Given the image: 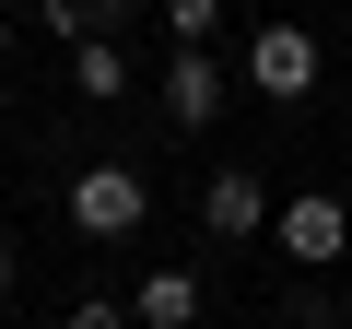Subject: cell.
<instances>
[{
  "mask_svg": "<svg viewBox=\"0 0 352 329\" xmlns=\"http://www.w3.org/2000/svg\"><path fill=\"white\" fill-rule=\"evenodd\" d=\"M0 306H12V247H0Z\"/></svg>",
  "mask_w": 352,
  "mask_h": 329,
  "instance_id": "obj_11",
  "label": "cell"
},
{
  "mask_svg": "<svg viewBox=\"0 0 352 329\" xmlns=\"http://www.w3.org/2000/svg\"><path fill=\"white\" fill-rule=\"evenodd\" d=\"M153 12H164V36H176V47H212V24H223V0H153Z\"/></svg>",
  "mask_w": 352,
  "mask_h": 329,
  "instance_id": "obj_9",
  "label": "cell"
},
{
  "mask_svg": "<svg viewBox=\"0 0 352 329\" xmlns=\"http://www.w3.org/2000/svg\"><path fill=\"white\" fill-rule=\"evenodd\" d=\"M270 235H282L294 270H340L352 259V200L340 189H294V200H270Z\"/></svg>",
  "mask_w": 352,
  "mask_h": 329,
  "instance_id": "obj_1",
  "label": "cell"
},
{
  "mask_svg": "<svg viewBox=\"0 0 352 329\" xmlns=\"http://www.w3.org/2000/svg\"><path fill=\"white\" fill-rule=\"evenodd\" d=\"M118 12H129V0H36V24H47L59 47H82V36H118Z\"/></svg>",
  "mask_w": 352,
  "mask_h": 329,
  "instance_id": "obj_8",
  "label": "cell"
},
{
  "mask_svg": "<svg viewBox=\"0 0 352 329\" xmlns=\"http://www.w3.org/2000/svg\"><path fill=\"white\" fill-rule=\"evenodd\" d=\"M71 94H94V106L129 94V47H118V36H82V47H71Z\"/></svg>",
  "mask_w": 352,
  "mask_h": 329,
  "instance_id": "obj_7",
  "label": "cell"
},
{
  "mask_svg": "<svg viewBox=\"0 0 352 329\" xmlns=\"http://www.w3.org/2000/svg\"><path fill=\"white\" fill-rule=\"evenodd\" d=\"M153 94H164V129H176V141H200V129L235 106V83H223V59H212V47H176Z\"/></svg>",
  "mask_w": 352,
  "mask_h": 329,
  "instance_id": "obj_4",
  "label": "cell"
},
{
  "mask_svg": "<svg viewBox=\"0 0 352 329\" xmlns=\"http://www.w3.org/2000/svg\"><path fill=\"white\" fill-rule=\"evenodd\" d=\"M200 235L212 247L270 235V177H258V164H212V177H200Z\"/></svg>",
  "mask_w": 352,
  "mask_h": 329,
  "instance_id": "obj_5",
  "label": "cell"
},
{
  "mask_svg": "<svg viewBox=\"0 0 352 329\" xmlns=\"http://www.w3.org/2000/svg\"><path fill=\"white\" fill-rule=\"evenodd\" d=\"M59 329H129V294H71V317Z\"/></svg>",
  "mask_w": 352,
  "mask_h": 329,
  "instance_id": "obj_10",
  "label": "cell"
},
{
  "mask_svg": "<svg viewBox=\"0 0 352 329\" xmlns=\"http://www.w3.org/2000/svg\"><path fill=\"white\" fill-rule=\"evenodd\" d=\"M59 212H71V235H94V247H118V235H141V212H153V189H141V164H82Z\"/></svg>",
  "mask_w": 352,
  "mask_h": 329,
  "instance_id": "obj_2",
  "label": "cell"
},
{
  "mask_svg": "<svg viewBox=\"0 0 352 329\" xmlns=\"http://www.w3.org/2000/svg\"><path fill=\"white\" fill-rule=\"evenodd\" d=\"M200 306H212V282H200L188 259H164V270L129 282V329H200Z\"/></svg>",
  "mask_w": 352,
  "mask_h": 329,
  "instance_id": "obj_6",
  "label": "cell"
},
{
  "mask_svg": "<svg viewBox=\"0 0 352 329\" xmlns=\"http://www.w3.org/2000/svg\"><path fill=\"white\" fill-rule=\"evenodd\" d=\"M247 94H270V106H305V94H317V36H305L294 12H270V24L247 36Z\"/></svg>",
  "mask_w": 352,
  "mask_h": 329,
  "instance_id": "obj_3",
  "label": "cell"
}]
</instances>
